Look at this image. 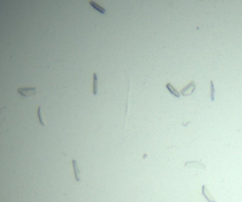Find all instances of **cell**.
<instances>
[{
	"instance_id": "5",
	"label": "cell",
	"mask_w": 242,
	"mask_h": 202,
	"mask_svg": "<svg viewBox=\"0 0 242 202\" xmlns=\"http://www.w3.org/2000/svg\"><path fill=\"white\" fill-rule=\"evenodd\" d=\"M72 165H73V168H74V172H75V179L77 181H81V176H80V168L78 166V162L76 160L72 161Z\"/></svg>"
},
{
	"instance_id": "9",
	"label": "cell",
	"mask_w": 242,
	"mask_h": 202,
	"mask_svg": "<svg viewBox=\"0 0 242 202\" xmlns=\"http://www.w3.org/2000/svg\"><path fill=\"white\" fill-rule=\"evenodd\" d=\"M38 118H39L40 124L43 126V127H46V122H45L43 115H42V107L41 106H39V108H38Z\"/></svg>"
},
{
	"instance_id": "4",
	"label": "cell",
	"mask_w": 242,
	"mask_h": 202,
	"mask_svg": "<svg viewBox=\"0 0 242 202\" xmlns=\"http://www.w3.org/2000/svg\"><path fill=\"white\" fill-rule=\"evenodd\" d=\"M201 190H202V196H204V198L208 201V202H216L215 198L212 196V195L210 194V192L208 191V189L205 185H203L202 188H201Z\"/></svg>"
},
{
	"instance_id": "8",
	"label": "cell",
	"mask_w": 242,
	"mask_h": 202,
	"mask_svg": "<svg viewBox=\"0 0 242 202\" xmlns=\"http://www.w3.org/2000/svg\"><path fill=\"white\" fill-rule=\"evenodd\" d=\"M165 87H167V89L169 90V92L172 95H174V96H176V97H180V93H178V91L175 89V88H174L170 83H167Z\"/></svg>"
},
{
	"instance_id": "1",
	"label": "cell",
	"mask_w": 242,
	"mask_h": 202,
	"mask_svg": "<svg viewBox=\"0 0 242 202\" xmlns=\"http://www.w3.org/2000/svg\"><path fill=\"white\" fill-rule=\"evenodd\" d=\"M17 92L25 96V97H30V96H32L36 94V88H33V87H28V88H18L17 89Z\"/></svg>"
},
{
	"instance_id": "10",
	"label": "cell",
	"mask_w": 242,
	"mask_h": 202,
	"mask_svg": "<svg viewBox=\"0 0 242 202\" xmlns=\"http://www.w3.org/2000/svg\"><path fill=\"white\" fill-rule=\"evenodd\" d=\"M210 88H211V100L214 101L215 100V86H214L213 80L210 81Z\"/></svg>"
},
{
	"instance_id": "7",
	"label": "cell",
	"mask_w": 242,
	"mask_h": 202,
	"mask_svg": "<svg viewBox=\"0 0 242 202\" xmlns=\"http://www.w3.org/2000/svg\"><path fill=\"white\" fill-rule=\"evenodd\" d=\"M97 83H98V79H97V73H94L93 75V94L94 95H97Z\"/></svg>"
},
{
	"instance_id": "2",
	"label": "cell",
	"mask_w": 242,
	"mask_h": 202,
	"mask_svg": "<svg viewBox=\"0 0 242 202\" xmlns=\"http://www.w3.org/2000/svg\"><path fill=\"white\" fill-rule=\"evenodd\" d=\"M196 89V83L195 81H191L189 84H187L184 88L181 90V95H184V96H187V95H192L193 92L195 91Z\"/></svg>"
},
{
	"instance_id": "6",
	"label": "cell",
	"mask_w": 242,
	"mask_h": 202,
	"mask_svg": "<svg viewBox=\"0 0 242 202\" xmlns=\"http://www.w3.org/2000/svg\"><path fill=\"white\" fill-rule=\"evenodd\" d=\"M89 3H90V5L92 6V8H94L95 10H97V11H99L100 14H106V10L104 8H102L101 6H99L98 4H97L96 2L92 1V0H90L89 1Z\"/></svg>"
},
{
	"instance_id": "3",
	"label": "cell",
	"mask_w": 242,
	"mask_h": 202,
	"mask_svg": "<svg viewBox=\"0 0 242 202\" xmlns=\"http://www.w3.org/2000/svg\"><path fill=\"white\" fill-rule=\"evenodd\" d=\"M186 167H193V168H198V169H205V165L202 163L197 161H187L185 162Z\"/></svg>"
}]
</instances>
